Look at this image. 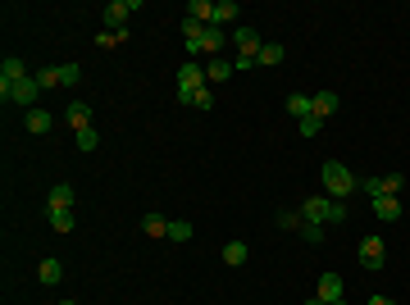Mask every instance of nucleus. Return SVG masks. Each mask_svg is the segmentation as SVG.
<instances>
[{"instance_id": "nucleus-31", "label": "nucleus", "mask_w": 410, "mask_h": 305, "mask_svg": "<svg viewBox=\"0 0 410 305\" xmlns=\"http://www.w3.org/2000/svg\"><path fill=\"white\" fill-rule=\"evenodd\" d=\"M401 187H406V178H401V174H383V192H388V196H397Z\"/></svg>"}, {"instance_id": "nucleus-2", "label": "nucleus", "mask_w": 410, "mask_h": 305, "mask_svg": "<svg viewBox=\"0 0 410 305\" xmlns=\"http://www.w3.org/2000/svg\"><path fill=\"white\" fill-rule=\"evenodd\" d=\"M319 178H324V192H328V196H351V192L360 187V178L351 174L346 164H337V160H324Z\"/></svg>"}, {"instance_id": "nucleus-14", "label": "nucleus", "mask_w": 410, "mask_h": 305, "mask_svg": "<svg viewBox=\"0 0 410 305\" xmlns=\"http://www.w3.org/2000/svg\"><path fill=\"white\" fill-rule=\"evenodd\" d=\"M314 119H324L328 123V114H337V91H314Z\"/></svg>"}, {"instance_id": "nucleus-17", "label": "nucleus", "mask_w": 410, "mask_h": 305, "mask_svg": "<svg viewBox=\"0 0 410 305\" xmlns=\"http://www.w3.org/2000/svg\"><path fill=\"white\" fill-rule=\"evenodd\" d=\"M37 278H42L46 287H55V283H60V278H64V264H60V260H51V255H46V260L37 264Z\"/></svg>"}, {"instance_id": "nucleus-26", "label": "nucleus", "mask_w": 410, "mask_h": 305, "mask_svg": "<svg viewBox=\"0 0 410 305\" xmlns=\"http://www.w3.org/2000/svg\"><path fill=\"white\" fill-rule=\"evenodd\" d=\"M360 192H365V196H369V201H374V196H388V192H383V178H378V174H369V178H360Z\"/></svg>"}, {"instance_id": "nucleus-7", "label": "nucleus", "mask_w": 410, "mask_h": 305, "mask_svg": "<svg viewBox=\"0 0 410 305\" xmlns=\"http://www.w3.org/2000/svg\"><path fill=\"white\" fill-rule=\"evenodd\" d=\"M23 77H33V73H28V64L10 55V59L0 64V91H5V87H14V82H23Z\"/></svg>"}, {"instance_id": "nucleus-36", "label": "nucleus", "mask_w": 410, "mask_h": 305, "mask_svg": "<svg viewBox=\"0 0 410 305\" xmlns=\"http://www.w3.org/2000/svg\"><path fill=\"white\" fill-rule=\"evenodd\" d=\"M365 305H397V301H392V296H378V292H374V296H369Z\"/></svg>"}, {"instance_id": "nucleus-35", "label": "nucleus", "mask_w": 410, "mask_h": 305, "mask_svg": "<svg viewBox=\"0 0 410 305\" xmlns=\"http://www.w3.org/2000/svg\"><path fill=\"white\" fill-rule=\"evenodd\" d=\"M256 64H260L256 55H238V59H233V68H238V73H247V68H256Z\"/></svg>"}, {"instance_id": "nucleus-28", "label": "nucleus", "mask_w": 410, "mask_h": 305, "mask_svg": "<svg viewBox=\"0 0 410 305\" xmlns=\"http://www.w3.org/2000/svg\"><path fill=\"white\" fill-rule=\"evenodd\" d=\"M119 41H128V28H123V33H109V28H100V33H96V46H119Z\"/></svg>"}, {"instance_id": "nucleus-29", "label": "nucleus", "mask_w": 410, "mask_h": 305, "mask_svg": "<svg viewBox=\"0 0 410 305\" xmlns=\"http://www.w3.org/2000/svg\"><path fill=\"white\" fill-rule=\"evenodd\" d=\"M78 77H82L78 64H60V82H64V87H78Z\"/></svg>"}, {"instance_id": "nucleus-27", "label": "nucleus", "mask_w": 410, "mask_h": 305, "mask_svg": "<svg viewBox=\"0 0 410 305\" xmlns=\"http://www.w3.org/2000/svg\"><path fill=\"white\" fill-rule=\"evenodd\" d=\"M37 82H42V91H51V87H64V82H60V68H37Z\"/></svg>"}, {"instance_id": "nucleus-18", "label": "nucleus", "mask_w": 410, "mask_h": 305, "mask_svg": "<svg viewBox=\"0 0 410 305\" xmlns=\"http://www.w3.org/2000/svg\"><path fill=\"white\" fill-rule=\"evenodd\" d=\"M187 19H196V23L210 28V23H215V0H192V5H187Z\"/></svg>"}, {"instance_id": "nucleus-9", "label": "nucleus", "mask_w": 410, "mask_h": 305, "mask_svg": "<svg viewBox=\"0 0 410 305\" xmlns=\"http://www.w3.org/2000/svg\"><path fill=\"white\" fill-rule=\"evenodd\" d=\"M23 128L33 132V137H42V132H51V128H55V119L46 114V109H28V114H23Z\"/></svg>"}, {"instance_id": "nucleus-16", "label": "nucleus", "mask_w": 410, "mask_h": 305, "mask_svg": "<svg viewBox=\"0 0 410 305\" xmlns=\"http://www.w3.org/2000/svg\"><path fill=\"white\" fill-rule=\"evenodd\" d=\"M64 119L73 123V132H78V128H87V123H91V105H87V100H69Z\"/></svg>"}, {"instance_id": "nucleus-4", "label": "nucleus", "mask_w": 410, "mask_h": 305, "mask_svg": "<svg viewBox=\"0 0 410 305\" xmlns=\"http://www.w3.org/2000/svg\"><path fill=\"white\" fill-rule=\"evenodd\" d=\"M141 10V0H109L105 10H100V19H105L109 33H123V23H128V14Z\"/></svg>"}, {"instance_id": "nucleus-5", "label": "nucleus", "mask_w": 410, "mask_h": 305, "mask_svg": "<svg viewBox=\"0 0 410 305\" xmlns=\"http://www.w3.org/2000/svg\"><path fill=\"white\" fill-rule=\"evenodd\" d=\"M360 264H365V269H383V260H388V246H383V237H378V232H374V237H365V241H360Z\"/></svg>"}, {"instance_id": "nucleus-30", "label": "nucleus", "mask_w": 410, "mask_h": 305, "mask_svg": "<svg viewBox=\"0 0 410 305\" xmlns=\"http://www.w3.org/2000/svg\"><path fill=\"white\" fill-rule=\"evenodd\" d=\"M301 237L310 241V246H319V241H324V228H319V223H301Z\"/></svg>"}, {"instance_id": "nucleus-23", "label": "nucleus", "mask_w": 410, "mask_h": 305, "mask_svg": "<svg viewBox=\"0 0 410 305\" xmlns=\"http://www.w3.org/2000/svg\"><path fill=\"white\" fill-rule=\"evenodd\" d=\"M141 232H151V237H169V219H164V214H146V219H141Z\"/></svg>"}, {"instance_id": "nucleus-1", "label": "nucleus", "mask_w": 410, "mask_h": 305, "mask_svg": "<svg viewBox=\"0 0 410 305\" xmlns=\"http://www.w3.org/2000/svg\"><path fill=\"white\" fill-rule=\"evenodd\" d=\"M301 223H319V228L346 223V205L342 201H328V196H305L301 201Z\"/></svg>"}, {"instance_id": "nucleus-25", "label": "nucleus", "mask_w": 410, "mask_h": 305, "mask_svg": "<svg viewBox=\"0 0 410 305\" xmlns=\"http://www.w3.org/2000/svg\"><path fill=\"white\" fill-rule=\"evenodd\" d=\"M169 241H192V223L187 219H169Z\"/></svg>"}, {"instance_id": "nucleus-6", "label": "nucleus", "mask_w": 410, "mask_h": 305, "mask_svg": "<svg viewBox=\"0 0 410 305\" xmlns=\"http://www.w3.org/2000/svg\"><path fill=\"white\" fill-rule=\"evenodd\" d=\"M178 87H187V91H201V87H205V68L196 64V59L178 64Z\"/></svg>"}, {"instance_id": "nucleus-22", "label": "nucleus", "mask_w": 410, "mask_h": 305, "mask_svg": "<svg viewBox=\"0 0 410 305\" xmlns=\"http://www.w3.org/2000/svg\"><path fill=\"white\" fill-rule=\"evenodd\" d=\"M46 219L55 232H73V210H46Z\"/></svg>"}, {"instance_id": "nucleus-34", "label": "nucleus", "mask_w": 410, "mask_h": 305, "mask_svg": "<svg viewBox=\"0 0 410 305\" xmlns=\"http://www.w3.org/2000/svg\"><path fill=\"white\" fill-rule=\"evenodd\" d=\"M278 228H301V214H292V210H283V214H278Z\"/></svg>"}, {"instance_id": "nucleus-13", "label": "nucleus", "mask_w": 410, "mask_h": 305, "mask_svg": "<svg viewBox=\"0 0 410 305\" xmlns=\"http://www.w3.org/2000/svg\"><path fill=\"white\" fill-rule=\"evenodd\" d=\"M238 14H242V5H238V0H215V23H210V28H224V23H238Z\"/></svg>"}, {"instance_id": "nucleus-24", "label": "nucleus", "mask_w": 410, "mask_h": 305, "mask_svg": "<svg viewBox=\"0 0 410 305\" xmlns=\"http://www.w3.org/2000/svg\"><path fill=\"white\" fill-rule=\"evenodd\" d=\"M247 255H251L247 241H228L224 246V264H247Z\"/></svg>"}, {"instance_id": "nucleus-10", "label": "nucleus", "mask_w": 410, "mask_h": 305, "mask_svg": "<svg viewBox=\"0 0 410 305\" xmlns=\"http://www.w3.org/2000/svg\"><path fill=\"white\" fill-rule=\"evenodd\" d=\"M314 296H319V301H342V278H337V273H319V292H314Z\"/></svg>"}, {"instance_id": "nucleus-38", "label": "nucleus", "mask_w": 410, "mask_h": 305, "mask_svg": "<svg viewBox=\"0 0 410 305\" xmlns=\"http://www.w3.org/2000/svg\"><path fill=\"white\" fill-rule=\"evenodd\" d=\"M60 305H78V301H60Z\"/></svg>"}, {"instance_id": "nucleus-12", "label": "nucleus", "mask_w": 410, "mask_h": 305, "mask_svg": "<svg viewBox=\"0 0 410 305\" xmlns=\"http://www.w3.org/2000/svg\"><path fill=\"white\" fill-rule=\"evenodd\" d=\"M374 214L383 219V223H397L401 219V201L397 196H374Z\"/></svg>"}, {"instance_id": "nucleus-33", "label": "nucleus", "mask_w": 410, "mask_h": 305, "mask_svg": "<svg viewBox=\"0 0 410 305\" xmlns=\"http://www.w3.org/2000/svg\"><path fill=\"white\" fill-rule=\"evenodd\" d=\"M196 109H215V91H210V87L196 91Z\"/></svg>"}, {"instance_id": "nucleus-20", "label": "nucleus", "mask_w": 410, "mask_h": 305, "mask_svg": "<svg viewBox=\"0 0 410 305\" xmlns=\"http://www.w3.org/2000/svg\"><path fill=\"white\" fill-rule=\"evenodd\" d=\"M73 146H78L82 155H87V151H96V146H100V132L87 123V128H78V132H73Z\"/></svg>"}, {"instance_id": "nucleus-3", "label": "nucleus", "mask_w": 410, "mask_h": 305, "mask_svg": "<svg viewBox=\"0 0 410 305\" xmlns=\"http://www.w3.org/2000/svg\"><path fill=\"white\" fill-rule=\"evenodd\" d=\"M0 100H5V105H19V109H37V100H42V82H37V77H23V82H14V87L0 91Z\"/></svg>"}, {"instance_id": "nucleus-19", "label": "nucleus", "mask_w": 410, "mask_h": 305, "mask_svg": "<svg viewBox=\"0 0 410 305\" xmlns=\"http://www.w3.org/2000/svg\"><path fill=\"white\" fill-rule=\"evenodd\" d=\"M265 68H274V64H283L287 59V46H278V41H269V46H260V55H256Z\"/></svg>"}, {"instance_id": "nucleus-32", "label": "nucleus", "mask_w": 410, "mask_h": 305, "mask_svg": "<svg viewBox=\"0 0 410 305\" xmlns=\"http://www.w3.org/2000/svg\"><path fill=\"white\" fill-rule=\"evenodd\" d=\"M319 128H324V119H314V114L301 119V137H319Z\"/></svg>"}, {"instance_id": "nucleus-8", "label": "nucleus", "mask_w": 410, "mask_h": 305, "mask_svg": "<svg viewBox=\"0 0 410 305\" xmlns=\"http://www.w3.org/2000/svg\"><path fill=\"white\" fill-rule=\"evenodd\" d=\"M73 187H69V183H55L51 187V196H46V210H73Z\"/></svg>"}, {"instance_id": "nucleus-21", "label": "nucleus", "mask_w": 410, "mask_h": 305, "mask_svg": "<svg viewBox=\"0 0 410 305\" xmlns=\"http://www.w3.org/2000/svg\"><path fill=\"white\" fill-rule=\"evenodd\" d=\"M233 41H238L242 55H260V37L251 33V28H238V33H233Z\"/></svg>"}, {"instance_id": "nucleus-37", "label": "nucleus", "mask_w": 410, "mask_h": 305, "mask_svg": "<svg viewBox=\"0 0 410 305\" xmlns=\"http://www.w3.org/2000/svg\"><path fill=\"white\" fill-rule=\"evenodd\" d=\"M305 305H324V301H319V296H310V301H305Z\"/></svg>"}, {"instance_id": "nucleus-15", "label": "nucleus", "mask_w": 410, "mask_h": 305, "mask_svg": "<svg viewBox=\"0 0 410 305\" xmlns=\"http://www.w3.org/2000/svg\"><path fill=\"white\" fill-rule=\"evenodd\" d=\"M287 114H292L296 123H301V119H310V114H314V100L305 96V91H296V96H287Z\"/></svg>"}, {"instance_id": "nucleus-11", "label": "nucleus", "mask_w": 410, "mask_h": 305, "mask_svg": "<svg viewBox=\"0 0 410 305\" xmlns=\"http://www.w3.org/2000/svg\"><path fill=\"white\" fill-rule=\"evenodd\" d=\"M238 73V68H233V59H224V55H219V59H210V64H205V82H228V77Z\"/></svg>"}, {"instance_id": "nucleus-39", "label": "nucleus", "mask_w": 410, "mask_h": 305, "mask_svg": "<svg viewBox=\"0 0 410 305\" xmlns=\"http://www.w3.org/2000/svg\"><path fill=\"white\" fill-rule=\"evenodd\" d=\"M328 305H346V301H328Z\"/></svg>"}]
</instances>
